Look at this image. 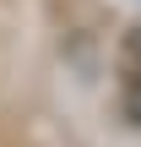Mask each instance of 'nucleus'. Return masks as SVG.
I'll return each instance as SVG.
<instances>
[{"label": "nucleus", "instance_id": "1", "mask_svg": "<svg viewBox=\"0 0 141 147\" xmlns=\"http://www.w3.org/2000/svg\"><path fill=\"white\" fill-rule=\"evenodd\" d=\"M136 120H141V98H136Z\"/></svg>", "mask_w": 141, "mask_h": 147}]
</instances>
